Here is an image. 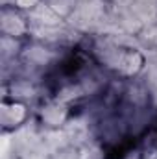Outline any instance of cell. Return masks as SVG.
I'll use <instances>...</instances> for the list:
<instances>
[{"mask_svg":"<svg viewBox=\"0 0 157 159\" xmlns=\"http://www.w3.org/2000/svg\"><path fill=\"white\" fill-rule=\"evenodd\" d=\"M152 159H157V156H154V157H152Z\"/></svg>","mask_w":157,"mask_h":159,"instance_id":"obj_1","label":"cell"}]
</instances>
